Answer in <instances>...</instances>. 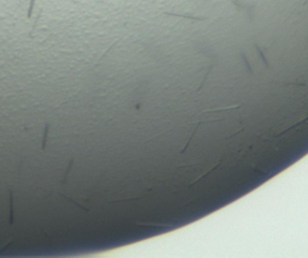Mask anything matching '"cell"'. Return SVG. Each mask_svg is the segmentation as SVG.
Here are the masks:
<instances>
[{"mask_svg": "<svg viewBox=\"0 0 308 258\" xmlns=\"http://www.w3.org/2000/svg\"><path fill=\"white\" fill-rule=\"evenodd\" d=\"M34 1H35V0H31V1H30V6H29V12H28V17H29V18H30V16H31L33 6H34Z\"/></svg>", "mask_w": 308, "mask_h": 258, "instance_id": "obj_1", "label": "cell"}]
</instances>
